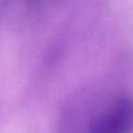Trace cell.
Masks as SVG:
<instances>
[{"label":"cell","instance_id":"obj_2","mask_svg":"<svg viewBox=\"0 0 133 133\" xmlns=\"http://www.w3.org/2000/svg\"><path fill=\"white\" fill-rule=\"evenodd\" d=\"M29 1H35V0H29Z\"/></svg>","mask_w":133,"mask_h":133},{"label":"cell","instance_id":"obj_1","mask_svg":"<svg viewBox=\"0 0 133 133\" xmlns=\"http://www.w3.org/2000/svg\"><path fill=\"white\" fill-rule=\"evenodd\" d=\"M88 133H133V98L116 99L94 119Z\"/></svg>","mask_w":133,"mask_h":133}]
</instances>
